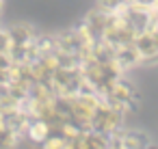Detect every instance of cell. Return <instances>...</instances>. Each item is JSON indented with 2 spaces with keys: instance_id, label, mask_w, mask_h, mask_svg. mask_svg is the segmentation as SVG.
Returning <instances> with one entry per match:
<instances>
[{
  "instance_id": "1",
  "label": "cell",
  "mask_w": 158,
  "mask_h": 149,
  "mask_svg": "<svg viewBox=\"0 0 158 149\" xmlns=\"http://www.w3.org/2000/svg\"><path fill=\"white\" fill-rule=\"evenodd\" d=\"M108 104L117 106L119 110H123L126 115H130L136 108V89L126 80V76H121L115 84H110V89L102 95Z\"/></svg>"
},
{
  "instance_id": "2",
  "label": "cell",
  "mask_w": 158,
  "mask_h": 149,
  "mask_svg": "<svg viewBox=\"0 0 158 149\" xmlns=\"http://www.w3.org/2000/svg\"><path fill=\"white\" fill-rule=\"evenodd\" d=\"M132 46L136 48L143 65H149V63L158 61V35L154 30L145 28V30L136 33L134 39H132Z\"/></svg>"
},
{
  "instance_id": "3",
  "label": "cell",
  "mask_w": 158,
  "mask_h": 149,
  "mask_svg": "<svg viewBox=\"0 0 158 149\" xmlns=\"http://www.w3.org/2000/svg\"><path fill=\"white\" fill-rule=\"evenodd\" d=\"M152 140L147 138L145 132L139 130H128L126 125L119 127L117 132L110 134V147H123V149H132V147H149Z\"/></svg>"
},
{
  "instance_id": "4",
  "label": "cell",
  "mask_w": 158,
  "mask_h": 149,
  "mask_svg": "<svg viewBox=\"0 0 158 149\" xmlns=\"http://www.w3.org/2000/svg\"><path fill=\"white\" fill-rule=\"evenodd\" d=\"M52 134V125L44 119H28V125L24 130V138H28L35 145H44L46 138Z\"/></svg>"
}]
</instances>
